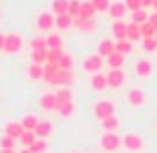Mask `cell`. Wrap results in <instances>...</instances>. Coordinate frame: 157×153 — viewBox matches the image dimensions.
<instances>
[{
	"mask_svg": "<svg viewBox=\"0 0 157 153\" xmlns=\"http://www.w3.org/2000/svg\"><path fill=\"white\" fill-rule=\"evenodd\" d=\"M42 81L52 83L56 87H69L73 83V73L71 71L59 69V65H42Z\"/></svg>",
	"mask_w": 157,
	"mask_h": 153,
	"instance_id": "cell-1",
	"label": "cell"
},
{
	"mask_svg": "<svg viewBox=\"0 0 157 153\" xmlns=\"http://www.w3.org/2000/svg\"><path fill=\"white\" fill-rule=\"evenodd\" d=\"M121 147H125L127 151H131V153H139V151H143L145 143H143V139H141V135L125 133L123 137H121Z\"/></svg>",
	"mask_w": 157,
	"mask_h": 153,
	"instance_id": "cell-2",
	"label": "cell"
},
{
	"mask_svg": "<svg viewBox=\"0 0 157 153\" xmlns=\"http://www.w3.org/2000/svg\"><path fill=\"white\" fill-rule=\"evenodd\" d=\"M99 145H101L103 151L107 153H115L117 149L121 147V137L117 133H103L101 139H99Z\"/></svg>",
	"mask_w": 157,
	"mask_h": 153,
	"instance_id": "cell-3",
	"label": "cell"
},
{
	"mask_svg": "<svg viewBox=\"0 0 157 153\" xmlns=\"http://www.w3.org/2000/svg\"><path fill=\"white\" fill-rule=\"evenodd\" d=\"M93 113H95V117L97 119H107V117L115 115V103L109 101V99H103V101L95 103V107H93Z\"/></svg>",
	"mask_w": 157,
	"mask_h": 153,
	"instance_id": "cell-4",
	"label": "cell"
},
{
	"mask_svg": "<svg viewBox=\"0 0 157 153\" xmlns=\"http://www.w3.org/2000/svg\"><path fill=\"white\" fill-rule=\"evenodd\" d=\"M22 48V36L16 33H10L4 36V52L8 55H14V52H20Z\"/></svg>",
	"mask_w": 157,
	"mask_h": 153,
	"instance_id": "cell-5",
	"label": "cell"
},
{
	"mask_svg": "<svg viewBox=\"0 0 157 153\" xmlns=\"http://www.w3.org/2000/svg\"><path fill=\"white\" fill-rule=\"evenodd\" d=\"M101 67H103V56H99V55H91V56H87V59L83 60V69L87 71V73H91V75L99 73Z\"/></svg>",
	"mask_w": 157,
	"mask_h": 153,
	"instance_id": "cell-6",
	"label": "cell"
},
{
	"mask_svg": "<svg viewBox=\"0 0 157 153\" xmlns=\"http://www.w3.org/2000/svg\"><path fill=\"white\" fill-rule=\"evenodd\" d=\"M151 73H153V63L149 59H141L135 63V75L137 77L147 79V77H151Z\"/></svg>",
	"mask_w": 157,
	"mask_h": 153,
	"instance_id": "cell-7",
	"label": "cell"
},
{
	"mask_svg": "<svg viewBox=\"0 0 157 153\" xmlns=\"http://www.w3.org/2000/svg\"><path fill=\"white\" fill-rule=\"evenodd\" d=\"M123 81H125V73L121 69H111L107 75V87L111 89H119L123 85Z\"/></svg>",
	"mask_w": 157,
	"mask_h": 153,
	"instance_id": "cell-8",
	"label": "cell"
},
{
	"mask_svg": "<svg viewBox=\"0 0 157 153\" xmlns=\"http://www.w3.org/2000/svg\"><path fill=\"white\" fill-rule=\"evenodd\" d=\"M36 28L38 30H52V28H55V14L40 12L38 18H36Z\"/></svg>",
	"mask_w": 157,
	"mask_h": 153,
	"instance_id": "cell-9",
	"label": "cell"
},
{
	"mask_svg": "<svg viewBox=\"0 0 157 153\" xmlns=\"http://www.w3.org/2000/svg\"><path fill=\"white\" fill-rule=\"evenodd\" d=\"M22 133H24L22 123H18V121H10V123H6L4 135H8V137H12V139H20V135H22Z\"/></svg>",
	"mask_w": 157,
	"mask_h": 153,
	"instance_id": "cell-10",
	"label": "cell"
},
{
	"mask_svg": "<svg viewBox=\"0 0 157 153\" xmlns=\"http://www.w3.org/2000/svg\"><path fill=\"white\" fill-rule=\"evenodd\" d=\"M40 107L44 111H56L59 105H56V95L55 93H44L40 97Z\"/></svg>",
	"mask_w": 157,
	"mask_h": 153,
	"instance_id": "cell-11",
	"label": "cell"
},
{
	"mask_svg": "<svg viewBox=\"0 0 157 153\" xmlns=\"http://www.w3.org/2000/svg\"><path fill=\"white\" fill-rule=\"evenodd\" d=\"M127 101L131 103V105L133 107H141L145 103V95H143V91H141V89H131L129 93H127Z\"/></svg>",
	"mask_w": 157,
	"mask_h": 153,
	"instance_id": "cell-12",
	"label": "cell"
},
{
	"mask_svg": "<svg viewBox=\"0 0 157 153\" xmlns=\"http://www.w3.org/2000/svg\"><path fill=\"white\" fill-rule=\"evenodd\" d=\"M107 12L111 14L115 20H121L125 14H127V6H125V2H111V6H109Z\"/></svg>",
	"mask_w": 157,
	"mask_h": 153,
	"instance_id": "cell-13",
	"label": "cell"
},
{
	"mask_svg": "<svg viewBox=\"0 0 157 153\" xmlns=\"http://www.w3.org/2000/svg\"><path fill=\"white\" fill-rule=\"evenodd\" d=\"M73 26H77L78 30H85V33H91V30H95L97 22H95V18H73Z\"/></svg>",
	"mask_w": 157,
	"mask_h": 153,
	"instance_id": "cell-14",
	"label": "cell"
},
{
	"mask_svg": "<svg viewBox=\"0 0 157 153\" xmlns=\"http://www.w3.org/2000/svg\"><path fill=\"white\" fill-rule=\"evenodd\" d=\"M113 52H115V42H113L111 38H103V40L99 42V56L107 59V56L113 55Z\"/></svg>",
	"mask_w": 157,
	"mask_h": 153,
	"instance_id": "cell-15",
	"label": "cell"
},
{
	"mask_svg": "<svg viewBox=\"0 0 157 153\" xmlns=\"http://www.w3.org/2000/svg\"><path fill=\"white\" fill-rule=\"evenodd\" d=\"M113 36L117 38V40H127V22H123V20H115V24H113Z\"/></svg>",
	"mask_w": 157,
	"mask_h": 153,
	"instance_id": "cell-16",
	"label": "cell"
},
{
	"mask_svg": "<svg viewBox=\"0 0 157 153\" xmlns=\"http://www.w3.org/2000/svg\"><path fill=\"white\" fill-rule=\"evenodd\" d=\"M34 133H36V139H46V137L52 133V125L48 123V121H38Z\"/></svg>",
	"mask_w": 157,
	"mask_h": 153,
	"instance_id": "cell-17",
	"label": "cell"
},
{
	"mask_svg": "<svg viewBox=\"0 0 157 153\" xmlns=\"http://www.w3.org/2000/svg\"><path fill=\"white\" fill-rule=\"evenodd\" d=\"M56 105H65V103H71L73 101V93H71L69 87H59V91H56Z\"/></svg>",
	"mask_w": 157,
	"mask_h": 153,
	"instance_id": "cell-18",
	"label": "cell"
},
{
	"mask_svg": "<svg viewBox=\"0 0 157 153\" xmlns=\"http://www.w3.org/2000/svg\"><path fill=\"white\" fill-rule=\"evenodd\" d=\"M55 26L59 28V30H69V28L73 26V16H69V14H59V16H55Z\"/></svg>",
	"mask_w": 157,
	"mask_h": 153,
	"instance_id": "cell-19",
	"label": "cell"
},
{
	"mask_svg": "<svg viewBox=\"0 0 157 153\" xmlns=\"http://www.w3.org/2000/svg\"><path fill=\"white\" fill-rule=\"evenodd\" d=\"M95 6H93L91 0H87V2H81V12H78L77 18H95Z\"/></svg>",
	"mask_w": 157,
	"mask_h": 153,
	"instance_id": "cell-20",
	"label": "cell"
},
{
	"mask_svg": "<svg viewBox=\"0 0 157 153\" xmlns=\"http://www.w3.org/2000/svg\"><path fill=\"white\" fill-rule=\"evenodd\" d=\"M101 127H103V131H105V133H115L117 127H119V119H117L115 115L107 117V119L101 121Z\"/></svg>",
	"mask_w": 157,
	"mask_h": 153,
	"instance_id": "cell-21",
	"label": "cell"
},
{
	"mask_svg": "<svg viewBox=\"0 0 157 153\" xmlns=\"http://www.w3.org/2000/svg\"><path fill=\"white\" fill-rule=\"evenodd\" d=\"M91 87L95 89V91H103V89L107 87V75L103 73H95L91 79Z\"/></svg>",
	"mask_w": 157,
	"mask_h": 153,
	"instance_id": "cell-22",
	"label": "cell"
},
{
	"mask_svg": "<svg viewBox=\"0 0 157 153\" xmlns=\"http://www.w3.org/2000/svg\"><path fill=\"white\" fill-rule=\"evenodd\" d=\"M123 63H125V56L119 55V52H113V55L107 56V65L111 67V69H121Z\"/></svg>",
	"mask_w": 157,
	"mask_h": 153,
	"instance_id": "cell-23",
	"label": "cell"
},
{
	"mask_svg": "<svg viewBox=\"0 0 157 153\" xmlns=\"http://www.w3.org/2000/svg\"><path fill=\"white\" fill-rule=\"evenodd\" d=\"M46 48H63V38H60V34H56V33L46 34Z\"/></svg>",
	"mask_w": 157,
	"mask_h": 153,
	"instance_id": "cell-24",
	"label": "cell"
},
{
	"mask_svg": "<svg viewBox=\"0 0 157 153\" xmlns=\"http://www.w3.org/2000/svg\"><path fill=\"white\" fill-rule=\"evenodd\" d=\"M131 51H133V44L129 40H117L115 42V52H119V55L127 56V55H131Z\"/></svg>",
	"mask_w": 157,
	"mask_h": 153,
	"instance_id": "cell-25",
	"label": "cell"
},
{
	"mask_svg": "<svg viewBox=\"0 0 157 153\" xmlns=\"http://www.w3.org/2000/svg\"><path fill=\"white\" fill-rule=\"evenodd\" d=\"M52 12L55 16L69 12V0H52Z\"/></svg>",
	"mask_w": 157,
	"mask_h": 153,
	"instance_id": "cell-26",
	"label": "cell"
},
{
	"mask_svg": "<svg viewBox=\"0 0 157 153\" xmlns=\"http://www.w3.org/2000/svg\"><path fill=\"white\" fill-rule=\"evenodd\" d=\"M139 38H141L139 24H135V22L127 24V40H129V42H135V40H139Z\"/></svg>",
	"mask_w": 157,
	"mask_h": 153,
	"instance_id": "cell-27",
	"label": "cell"
},
{
	"mask_svg": "<svg viewBox=\"0 0 157 153\" xmlns=\"http://www.w3.org/2000/svg\"><path fill=\"white\" fill-rule=\"evenodd\" d=\"M46 52H48V48L33 51V52H30V60H33L34 65H44V63H46Z\"/></svg>",
	"mask_w": 157,
	"mask_h": 153,
	"instance_id": "cell-28",
	"label": "cell"
},
{
	"mask_svg": "<svg viewBox=\"0 0 157 153\" xmlns=\"http://www.w3.org/2000/svg\"><path fill=\"white\" fill-rule=\"evenodd\" d=\"M73 55H69V52H63V56H60L59 59V63H56V65H59V69H63V71H71L73 69Z\"/></svg>",
	"mask_w": 157,
	"mask_h": 153,
	"instance_id": "cell-29",
	"label": "cell"
},
{
	"mask_svg": "<svg viewBox=\"0 0 157 153\" xmlns=\"http://www.w3.org/2000/svg\"><path fill=\"white\" fill-rule=\"evenodd\" d=\"M56 111H59V115L63 117V119H69V117L75 115V103L73 101H71V103H65V105H60Z\"/></svg>",
	"mask_w": 157,
	"mask_h": 153,
	"instance_id": "cell-30",
	"label": "cell"
},
{
	"mask_svg": "<svg viewBox=\"0 0 157 153\" xmlns=\"http://www.w3.org/2000/svg\"><path fill=\"white\" fill-rule=\"evenodd\" d=\"M26 75L33 81H42V65H34L33 63V65L26 69Z\"/></svg>",
	"mask_w": 157,
	"mask_h": 153,
	"instance_id": "cell-31",
	"label": "cell"
},
{
	"mask_svg": "<svg viewBox=\"0 0 157 153\" xmlns=\"http://www.w3.org/2000/svg\"><path fill=\"white\" fill-rule=\"evenodd\" d=\"M20 123H22L24 131H34V129H36V125H38V119L34 115H24Z\"/></svg>",
	"mask_w": 157,
	"mask_h": 153,
	"instance_id": "cell-32",
	"label": "cell"
},
{
	"mask_svg": "<svg viewBox=\"0 0 157 153\" xmlns=\"http://www.w3.org/2000/svg\"><path fill=\"white\" fill-rule=\"evenodd\" d=\"M139 30H141V38H155V34H157V30L153 28V24H149V22L139 24Z\"/></svg>",
	"mask_w": 157,
	"mask_h": 153,
	"instance_id": "cell-33",
	"label": "cell"
},
{
	"mask_svg": "<svg viewBox=\"0 0 157 153\" xmlns=\"http://www.w3.org/2000/svg\"><path fill=\"white\" fill-rule=\"evenodd\" d=\"M63 48H48V52H46V63L48 65H56L59 63V59L63 56Z\"/></svg>",
	"mask_w": 157,
	"mask_h": 153,
	"instance_id": "cell-34",
	"label": "cell"
},
{
	"mask_svg": "<svg viewBox=\"0 0 157 153\" xmlns=\"http://www.w3.org/2000/svg\"><path fill=\"white\" fill-rule=\"evenodd\" d=\"M147 18H149V14L145 12V8H139V10H135V12L131 14V22H135V24L147 22Z\"/></svg>",
	"mask_w": 157,
	"mask_h": 153,
	"instance_id": "cell-35",
	"label": "cell"
},
{
	"mask_svg": "<svg viewBox=\"0 0 157 153\" xmlns=\"http://www.w3.org/2000/svg\"><path fill=\"white\" fill-rule=\"evenodd\" d=\"M18 141L24 145V147H30V145L36 141V133H34V131H24V133L20 135V139H18Z\"/></svg>",
	"mask_w": 157,
	"mask_h": 153,
	"instance_id": "cell-36",
	"label": "cell"
},
{
	"mask_svg": "<svg viewBox=\"0 0 157 153\" xmlns=\"http://www.w3.org/2000/svg\"><path fill=\"white\" fill-rule=\"evenodd\" d=\"M78 12H81V0H69V16H73V18H77Z\"/></svg>",
	"mask_w": 157,
	"mask_h": 153,
	"instance_id": "cell-37",
	"label": "cell"
},
{
	"mask_svg": "<svg viewBox=\"0 0 157 153\" xmlns=\"http://www.w3.org/2000/svg\"><path fill=\"white\" fill-rule=\"evenodd\" d=\"M28 149H30V153H44L46 151V139H36Z\"/></svg>",
	"mask_w": 157,
	"mask_h": 153,
	"instance_id": "cell-38",
	"label": "cell"
},
{
	"mask_svg": "<svg viewBox=\"0 0 157 153\" xmlns=\"http://www.w3.org/2000/svg\"><path fill=\"white\" fill-rule=\"evenodd\" d=\"M91 2H93V6H95L97 12H107L109 6H111V0H91Z\"/></svg>",
	"mask_w": 157,
	"mask_h": 153,
	"instance_id": "cell-39",
	"label": "cell"
},
{
	"mask_svg": "<svg viewBox=\"0 0 157 153\" xmlns=\"http://www.w3.org/2000/svg\"><path fill=\"white\" fill-rule=\"evenodd\" d=\"M14 141H16V139L8 137V135L0 137V149H14Z\"/></svg>",
	"mask_w": 157,
	"mask_h": 153,
	"instance_id": "cell-40",
	"label": "cell"
},
{
	"mask_svg": "<svg viewBox=\"0 0 157 153\" xmlns=\"http://www.w3.org/2000/svg\"><path fill=\"white\" fill-rule=\"evenodd\" d=\"M125 6H127V10H131V12H135V10H139V8H143L141 0H125Z\"/></svg>",
	"mask_w": 157,
	"mask_h": 153,
	"instance_id": "cell-41",
	"label": "cell"
},
{
	"mask_svg": "<svg viewBox=\"0 0 157 153\" xmlns=\"http://www.w3.org/2000/svg\"><path fill=\"white\" fill-rule=\"evenodd\" d=\"M143 48L147 52H153L157 48V40L155 38H143Z\"/></svg>",
	"mask_w": 157,
	"mask_h": 153,
	"instance_id": "cell-42",
	"label": "cell"
},
{
	"mask_svg": "<svg viewBox=\"0 0 157 153\" xmlns=\"http://www.w3.org/2000/svg\"><path fill=\"white\" fill-rule=\"evenodd\" d=\"M30 48H33V51L46 48V38H34V40H30Z\"/></svg>",
	"mask_w": 157,
	"mask_h": 153,
	"instance_id": "cell-43",
	"label": "cell"
},
{
	"mask_svg": "<svg viewBox=\"0 0 157 153\" xmlns=\"http://www.w3.org/2000/svg\"><path fill=\"white\" fill-rule=\"evenodd\" d=\"M147 22H149V24H153V28H155V30H157V12H155V14H149Z\"/></svg>",
	"mask_w": 157,
	"mask_h": 153,
	"instance_id": "cell-44",
	"label": "cell"
},
{
	"mask_svg": "<svg viewBox=\"0 0 157 153\" xmlns=\"http://www.w3.org/2000/svg\"><path fill=\"white\" fill-rule=\"evenodd\" d=\"M153 2H155V0H141V4H143V8H147V6H153Z\"/></svg>",
	"mask_w": 157,
	"mask_h": 153,
	"instance_id": "cell-45",
	"label": "cell"
},
{
	"mask_svg": "<svg viewBox=\"0 0 157 153\" xmlns=\"http://www.w3.org/2000/svg\"><path fill=\"white\" fill-rule=\"evenodd\" d=\"M4 36L6 34H0V51H4Z\"/></svg>",
	"mask_w": 157,
	"mask_h": 153,
	"instance_id": "cell-46",
	"label": "cell"
},
{
	"mask_svg": "<svg viewBox=\"0 0 157 153\" xmlns=\"http://www.w3.org/2000/svg\"><path fill=\"white\" fill-rule=\"evenodd\" d=\"M0 153H16L14 149H0Z\"/></svg>",
	"mask_w": 157,
	"mask_h": 153,
	"instance_id": "cell-47",
	"label": "cell"
},
{
	"mask_svg": "<svg viewBox=\"0 0 157 153\" xmlns=\"http://www.w3.org/2000/svg\"><path fill=\"white\" fill-rule=\"evenodd\" d=\"M20 153H30V149H28V147H24V149H22Z\"/></svg>",
	"mask_w": 157,
	"mask_h": 153,
	"instance_id": "cell-48",
	"label": "cell"
},
{
	"mask_svg": "<svg viewBox=\"0 0 157 153\" xmlns=\"http://www.w3.org/2000/svg\"><path fill=\"white\" fill-rule=\"evenodd\" d=\"M153 8H155V10H157V0H155V2H153Z\"/></svg>",
	"mask_w": 157,
	"mask_h": 153,
	"instance_id": "cell-49",
	"label": "cell"
},
{
	"mask_svg": "<svg viewBox=\"0 0 157 153\" xmlns=\"http://www.w3.org/2000/svg\"><path fill=\"white\" fill-rule=\"evenodd\" d=\"M155 40H157V34H155Z\"/></svg>",
	"mask_w": 157,
	"mask_h": 153,
	"instance_id": "cell-50",
	"label": "cell"
},
{
	"mask_svg": "<svg viewBox=\"0 0 157 153\" xmlns=\"http://www.w3.org/2000/svg\"><path fill=\"white\" fill-rule=\"evenodd\" d=\"M73 153H77V151H73Z\"/></svg>",
	"mask_w": 157,
	"mask_h": 153,
	"instance_id": "cell-51",
	"label": "cell"
}]
</instances>
